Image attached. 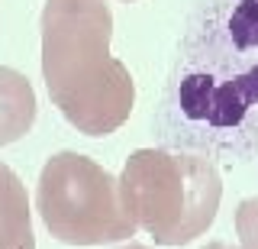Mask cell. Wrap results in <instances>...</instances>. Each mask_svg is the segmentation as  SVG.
<instances>
[{
	"label": "cell",
	"instance_id": "6da1fadb",
	"mask_svg": "<svg viewBox=\"0 0 258 249\" xmlns=\"http://www.w3.org/2000/svg\"><path fill=\"white\" fill-rule=\"evenodd\" d=\"M174 152L258 156V0H197L152 117Z\"/></svg>",
	"mask_w": 258,
	"mask_h": 249
},
{
	"label": "cell",
	"instance_id": "7a4b0ae2",
	"mask_svg": "<svg viewBox=\"0 0 258 249\" xmlns=\"http://www.w3.org/2000/svg\"><path fill=\"white\" fill-rule=\"evenodd\" d=\"M107 0H45L42 71L55 107L87 136H107L129 117L133 78L110 55Z\"/></svg>",
	"mask_w": 258,
	"mask_h": 249
},
{
	"label": "cell",
	"instance_id": "3957f363",
	"mask_svg": "<svg viewBox=\"0 0 258 249\" xmlns=\"http://www.w3.org/2000/svg\"><path fill=\"white\" fill-rule=\"evenodd\" d=\"M119 194L133 223L149 230L155 243L184 246L213 223L223 181L204 156L139 149L126 159Z\"/></svg>",
	"mask_w": 258,
	"mask_h": 249
},
{
	"label": "cell",
	"instance_id": "277c9868",
	"mask_svg": "<svg viewBox=\"0 0 258 249\" xmlns=\"http://www.w3.org/2000/svg\"><path fill=\"white\" fill-rule=\"evenodd\" d=\"M36 204L52 236L68 246H103L136 233L119 181L78 152H58L42 165Z\"/></svg>",
	"mask_w": 258,
	"mask_h": 249
},
{
	"label": "cell",
	"instance_id": "5b68a950",
	"mask_svg": "<svg viewBox=\"0 0 258 249\" xmlns=\"http://www.w3.org/2000/svg\"><path fill=\"white\" fill-rule=\"evenodd\" d=\"M0 249H36L23 181L0 162Z\"/></svg>",
	"mask_w": 258,
	"mask_h": 249
},
{
	"label": "cell",
	"instance_id": "8992f818",
	"mask_svg": "<svg viewBox=\"0 0 258 249\" xmlns=\"http://www.w3.org/2000/svg\"><path fill=\"white\" fill-rule=\"evenodd\" d=\"M36 120V94L13 68H0V146L29 133Z\"/></svg>",
	"mask_w": 258,
	"mask_h": 249
},
{
	"label": "cell",
	"instance_id": "52a82bcc",
	"mask_svg": "<svg viewBox=\"0 0 258 249\" xmlns=\"http://www.w3.org/2000/svg\"><path fill=\"white\" fill-rule=\"evenodd\" d=\"M236 230L242 249H258V197H245L236 211Z\"/></svg>",
	"mask_w": 258,
	"mask_h": 249
},
{
	"label": "cell",
	"instance_id": "ba28073f",
	"mask_svg": "<svg viewBox=\"0 0 258 249\" xmlns=\"http://www.w3.org/2000/svg\"><path fill=\"white\" fill-rule=\"evenodd\" d=\"M204 249H236V246H229V243H207Z\"/></svg>",
	"mask_w": 258,
	"mask_h": 249
},
{
	"label": "cell",
	"instance_id": "9c48e42d",
	"mask_svg": "<svg viewBox=\"0 0 258 249\" xmlns=\"http://www.w3.org/2000/svg\"><path fill=\"white\" fill-rule=\"evenodd\" d=\"M123 249H145V246H139V243H129V246H123Z\"/></svg>",
	"mask_w": 258,
	"mask_h": 249
}]
</instances>
